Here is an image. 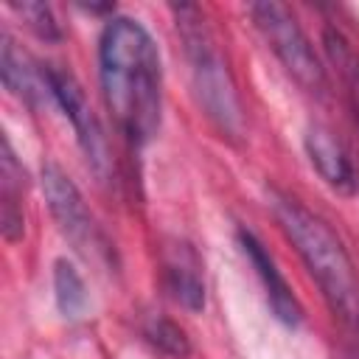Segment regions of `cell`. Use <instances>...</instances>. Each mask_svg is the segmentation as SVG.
I'll list each match as a JSON object with an SVG mask.
<instances>
[{"instance_id": "4", "label": "cell", "mask_w": 359, "mask_h": 359, "mask_svg": "<svg viewBox=\"0 0 359 359\" xmlns=\"http://www.w3.org/2000/svg\"><path fill=\"white\" fill-rule=\"evenodd\" d=\"M247 14L252 20V25L258 28L261 39L266 42V48L275 53V59L283 65V70L309 93H323L328 87L325 79V67L320 65L314 45L309 42V36L303 34L297 17L283 6V3H250Z\"/></svg>"}, {"instance_id": "11", "label": "cell", "mask_w": 359, "mask_h": 359, "mask_svg": "<svg viewBox=\"0 0 359 359\" xmlns=\"http://www.w3.org/2000/svg\"><path fill=\"white\" fill-rule=\"evenodd\" d=\"M0 76L8 93H14L20 101L34 104L42 93H48L45 81V67L39 70L34 59L8 36L3 34V48H0ZM50 95V93H48Z\"/></svg>"}, {"instance_id": "9", "label": "cell", "mask_w": 359, "mask_h": 359, "mask_svg": "<svg viewBox=\"0 0 359 359\" xmlns=\"http://www.w3.org/2000/svg\"><path fill=\"white\" fill-rule=\"evenodd\" d=\"M303 149H306L314 171L323 177V182L328 188H334L337 194H353L356 191V168L328 126L309 123L303 132Z\"/></svg>"}, {"instance_id": "12", "label": "cell", "mask_w": 359, "mask_h": 359, "mask_svg": "<svg viewBox=\"0 0 359 359\" xmlns=\"http://www.w3.org/2000/svg\"><path fill=\"white\" fill-rule=\"evenodd\" d=\"M323 45H325V53L345 84V95H348L351 112H353L356 126H359V50L348 42V36L339 28H325Z\"/></svg>"}, {"instance_id": "14", "label": "cell", "mask_w": 359, "mask_h": 359, "mask_svg": "<svg viewBox=\"0 0 359 359\" xmlns=\"http://www.w3.org/2000/svg\"><path fill=\"white\" fill-rule=\"evenodd\" d=\"M53 297H56V306L65 317L76 320L84 314L87 309V286H84V278L79 275V269L67 261V258H59L53 264Z\"/></svg>"}, {"instance_id": "3", "label": "cell", "mask_w": 359, "mask_h": 359, "mask_svg": "<svg viewBox=\"0 0 359 359\" xmlns=\"http://www.w3.org/2000/svg\"><path fill=\"white\" fill-rule=\"evenodd\" d=\"M177 34L182 39V50L188 59V73H191V87L199 109L208 115V121L230 135L238 137L244 135V107L241 95L233 79V70L219 48V39L213 28L208 25V17L199 6L180 3L171 6Z\"/></svg>"}, {"instance_id": "13", "label": "cell", "mask_w": 359, "mask_h": 359, "mask_svg": "<svg viewBox=\"0 0 359 359\" xmlns=\"http://www.w3.org/2000/svg\"><path fill=\"white\" fill-rule=\"evenodd\" d=\"M140 337L146 339V345L168 359H185L191 356V339L185 334V328L180 323H174L171 317H165L163 311H149L140 320Z\"/></svg>"}, {"instance_id": "8", "label": "cell", "mask_w": 359, "mask_h": 359, "mask_svg": "<svg viewBox=\"0 0 359 359\" xmlns=\"http://www.w3.org/2000/svg\"><path fill=\"white\" fill-rule=\"evenodd\" d=\"M238 244H241V252L247 255V261L252 264V269H255V275H258L264 292H266V303H269L272 314H275L283 325H297L300 317H303V309H300V303H297L292 286L286 283L283 272L278 269L275 258H272L269 250L264 247V241H261L255 233H250V230L241 227V230H238Z\"/></svg>"}, {"instance_id": "10", "label": "cell", "mask_w": 359, "mask_h": 359, "mask_svg": "<svg viewBox=\"0 0 359 359\" xmlns=\"http://www.w3.org/2000/svg\"><path fill=\"white\" fill-rule=\"evenodd\" d=\"M22 191H25V171L8 137L3 135L0 137V233L6 241H20L25 233Z\"/></svg>"}, {"instance_id": "1", "label": "cell", "mask_w": 359, "mask_h": 359, "mask_svg": "<svg viewBox=\"0 0 359 359\" xmlns=\"http://www.w3.org/2000/svg\"><path fill=\"white\" fill-rule=\"evenodd\" d=\"M98 76L121 132L135 146L151 140L160 129L163 70L157 45L137 20H107L98 39Z\"/></svg>"}, {"instance_id": "7", "label": "cell", "mask_w": 359, "mask_h": 359, "mask_svg": "<svg viewBox=\"0 0 359 359\" xmlns=\"http://www.w3.org/2000/svg\"><path fill=\"white\" fill-rule=\"evenodd\" d=\"M160 275L168 297L180 303L185 311L205 309V269L199 252L182 241L168 238L160 250Z\"/></svg>"}, {"instance_id": "2", "label": "cell", "mask_w": 359, "mask_h": 359, "mask_svg": "<svg viewBox=\"0 0 359 359\" xmlns=\"http://www.w3.org/2000/svg\"><path fill=\"white\" fill-rule=\"evenodd\" d=\"M269 208L334 317L348 328H359V278L339 236L303 202L278 188H269Z\"/></svg>"}, {"instance_id": "15", "label": "cell", "mask_w": 359, "mask_h": 359, "mask_svg": "<svg viewBox=\"0 0 359 359\" xmlns=\"http://www.w3.org/2000/svg\"><path fill=\"white\" fill-rule=\"evenodd\" d=\"M11 11L20 14L22 22H25L39 39H48V42L62 39V31H59V22H56L50 6H45V3H11Z\"/></svg>"}, {"instance_id": "6", "label": "cell", "mask_w": 359, "mask_h": 359, "mask_svg": "<svg viewBox=\"0 0 359 359\" xmlns=\"http://www.w3.org/2000/svg\"><path fill=\"white\" fill-rule=\"evenodd\" d=\"M45 81H48V93L50 98L59 104V109L67 115V121L76 129V140L90 163V168L95 171L98 180L109 177V146L104 137V129L93 112V107L87 104V95L81 90V84L73 79V73L59 70V67H45Z\"/></svg>"}, {"instance_id": "5", "label": "cell", "mask_w": 359, "mask_h": 359, "mask_svg": "<svg viewBox=\"0 0 359 359\" xmlns=\"http://www.w3.org/2000/svg\"><path fill=\"white\" fill-rule=\"evenodd\" d=\"M42 191H45V202L48 210L53 216V222L59 224L62 236L73 244L76 252H81L87 261L93 264H112V247L104 238L98 222L93 219L81 191L76 188V182L56 165V163H45L42 165Z\"/></svg>"}]
</instances>
